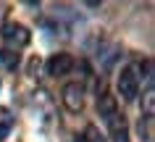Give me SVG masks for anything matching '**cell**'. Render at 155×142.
Masks as SVG:
<instances>
[{
    "instance_id": "5",
    "label": "cell",
    "mask_w": 155,
    "mask_h": 142,
    "mask_svg": "<svg viewBox=\"0 0 155 142\" xmlns=\"http://www.w3.org/2000/svg\"><path fill=\"white\" fill-rule=\"evenodd\" d=\"M97 111H100V116L105 118V121L118 113V111H116V100L110 97V95H100V97H97Z\"/></svg>"
},
{
    "instance_id": "4",
    "label": "cell",
    "mask_w": 155,
    "mask_h": 142,
    "mask_svg": "<svg viewBox=\"0 0 155 142\" xmlns=\"http://www.w3.org/2000/svg\"><path fill=\"white\" fill-rule=\"evenodd\" d=\"M71 68H74V58L68 53H55V55L48 58V74L50 76H63V74H68Z\"/></svg>"
},
{
    "instance_id": "6",
    "label": "cell",
    "mask_w": 155,
    "mask_h": 142,
    "mask_svg": "<svg viewBox=\"0 0 155 142\" xmlns=\"http://www.w3.org/2000/svg\"><path fill=\"white\" fill-rule=\"evenodd\" d=\"M0 63L5 68H16L18 66V53L11 50V48H3V50H0Z\"/></svg>"
},
{
    "instance_id": "8",
    "label": "cell",
    "mask_w": 155,
    "mask_h": 142,
    "mask_svg": "<svg viewBox=\"0 0 155 142\" xmlns=\"http://www.w3.org/2000/svg\"><path fill=\"white\" fill-rule=\"evenodd\" d=\"M8 132H11V126H8V124H0V142L8 137Z\"/></svg>"
},
{
    "instance_id": "2",
    "label": "cell",
    "mask_w": 155,
    "mask_h": 142,
    "mask_svg": "<svg viewBox=\"0 0 155 142\" xmlns=\"http://www.w3.org/2000/svg\"><path fill=\"white\" fill-rule=\"evenodd\" d=\"M61 97H63V105L71 111V113H79V111L84 108V90H82V84H76V82L66 84L63 90H61Z\"/></svg>"
},
{
    "instance_id": "7",
    "label": "cell",
    "mask_w": 155,
    "mask_h": 142,
    "mask_svg": "<svg viewBox=\"0 0 155 142\" xmlns=\"http://www.w3.org/2000/svg\"><path fill=\"white\" fill-rule=\"evenodd\" d=\"M110 142H129L126 140V129H124V132H113V140Z\"/></svg>"
},
{
    "instance_id": "3",
    "label": "cell",
    "mask_w": 155,
    "mask_h": 142,
    "mask_svg": "<svg viewBox=\"0 0 155 142\" xmlns=\"http://www.w3.org/2000/svg\"><path fill=\"white\" fill-rule=\"evenodd\" d=\"M3 40L8 42V45H13V48H24V45H29L32 34L26 32V26H21V24H5Z\"/></svg>"
},
{
    "instance_id": "1",
    "label": "cell",
    "mask_w": 155,
    "mask_h": 142,
    "mask_svg": "<svg viewBox=\"0 0 155 142\" xmlns=\"http://www.w3.org/2000/svg\"><path fill=\"white\" fill-rule=\"evenodd\" d=\"M137 90H139V74L134 66H124L121 74H118V95L129 103L137 97Z\"/></svg>"
}]
</instances>
